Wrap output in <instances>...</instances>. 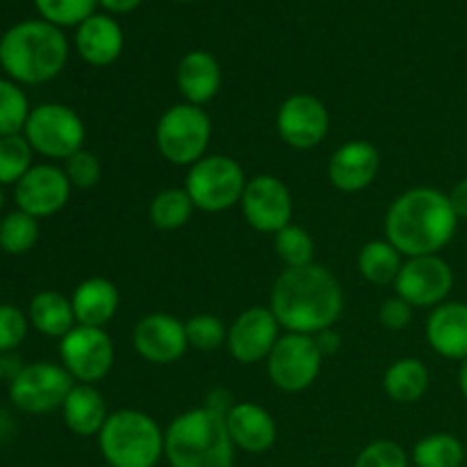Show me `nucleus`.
<instances>
[{
  "label": "nucleus",
  "mask_w": 467,
  "mask_h": 467,
  "mask_svg": "<svg viewBox=\"0 0 467 467\" xmlns=\"http://www.w3.org/2000/svg\"><path fill=\"white\" fill-rule=\"evenodd\" d=\"M76 381L57 363L39 360L30 363L9 381V400L18 410L30 415H44L62 409Z\"/></svg>",
  "instance_id": "nucleus-9"
},
{
  "label": "nucleus",
  "mask_w": 467,
  "mask_h": 467,
  "mask_svg": "<svg viewBox=\"0 0 467 467\" xmlns=\"http://www.w3.org/2000/svg\"><path fill=\"white\" fill-rule=\"evenodd\" d=\"M322 351L313 336L287 333L278 337L267 356V374L274 386L283 392H301L317 381L322 372Z\"/></svg>",
  "instance_id": "nucleus-10"
},
{
  "label": "nucleus",
  "mask_w": 467,
  "mask_h": 467,
  "mask_svg": "<svg viewBox=\"0 0 467 467\" xmlns=\"http://www.w3.org/2000/svg\"><path fill=\"white\" fill-rule=\"evenodd\" d=\"M447 196H450L451 210H454L456 217L467 219V178L456 182V185L451 187V192Z\"/></svg>",
  "instance_id": "nucleus-41"
},
{
  "label": "nucleus",
  "mask_w": 467,
  "mask_h": 467,
  "mask_svg": "<svg viewBox=\"0 0 467 467\" xmlns=\"http://www.w3.org/2000/svg\"><path fill=\"white\" fill-rule=\"evenodd\" d=\"M401 254L388 240H372L358 254V272L374 285L395 283L401 269Z\"/></svg>",
  "instance_id": "nucleus-27"
},
{
  "label": "nucleus",
  "mask_w": 467,
  "mask_h": 467,
  "mask_svg": "<svg viewBox=\"0 0 467 467\" xmlns=\"http://www.w3.org/2000/svg\"><path fill=\"white\" fill-rule=\"evenodd\" d=\"M132 345L137 354L153 365H171L187 351L185 322L167 313L146 315L132 328Z\"/></svg>",
  "instance_id": "nucleus-17"
},
{
  "label": "nucleus",
  "mask_w": 467,
  "mask_h": 467,
  "mask_svg": "<svg viewBox=\"0 0 467 467\" xmlns=\"http://www.w3.org/2000/svg\"><path fill=\"white\" fill-rule=\"evenodd\" d=\"M181 94L190 105H205L217 96L222 87V68L208 50H192L181 59L176 71Z\"/></svg>",
  "instance_id": "nucleus-22"
},
{
  "label": "nucleus",
  "mask_w": 467,
  "mask_h": 467,
  "mask_svg": "<svg viewBox=\"0 0 467 467\" xmlns=\"http://www.w3.org/2000/svg\"><path fill=\"white\" fill-rule=\"evenodd\" d=\"M379 322L388 328V331H404L409 324L413 322V306L404 301L401 296H392L379 310Z\"/></svg>",
  "instance_id": "nucleus-39"
},
{
  "label": "nucleus",
  "mask_w": 467,
  "mask_h": 467,
  "mask_svg": "<svg viewBox=\"0 0 467 467\" xmlns=\"http://www.w3.org/2000/svg\"><path fill=\"white\" fill-rule=\"evenodd\" d=\"M240 203L246 223L258 233L276 235L281 228L292 223V194L276 176L260 173L246 181Z\"/></svg>",
  "instance_id": "nucleus-13"
},
{
  "label": "nucleus",
  "mask_w": 467,
  "mask_h": 467,
  "mask_svg": "<svg viewBox=\"0 0 467 467\" xmlns=\"http://www.w3.org/2000/svg\"><path fill=\"white\" fill-rule=\"evenodd\" d=\"M35 167V150L21 135L0 137V185H16Z\"/></svg>",
  "instance_id": "nucleus-32"
},
{
  "label": "nucleus",
  "mask_w": 467,
  "mask_h": 467,
  "mask_svg": "<svg viewBox=\"0 0 467 467\" xmlns=\"http://www.w3.org/2000/svg\"><path fill=\"white\" fill-rule=\"evenodd\" d=\"M213 123L203 108L181 103L169 108L155 126V144L160 155L171 164H194L205 158Z\"/></svg>",
  "instance_id": "nucleus-6"
},
{
  "label": "nucleus",
  "mask_w": 467,
  "mask_h": 467,
  "mask_svg": "<svg viewBox=\"0 0 467 467\" xmlns=\"http://www.w3.org/2000/svg\"><path fill=\"white\" fill-rule=\"evenodd\" d=\"M278 328L281 324L274 317L272 308H263V306L246 308L228 328V351L242 365L267 360L278 342Z\"/></svg>",
  "instance_id": "nucleus-16"
},
{
  "label": "nucleus",
  "mask_w": 467,
  "mask_h": 467,
  "mask_svg": "<svg viewBox=\"0 0 467 467\" xmlns=\"http://www.w3.org/2000/svg\"><path fill=\"white\" fill-rule=\"evenodd\" d=\"M192 213H194V203H192L190 194L178 187H169V190L155 194L149 210L150 222L160 231H176V228L185 226Z\"/></svg>",
  "instance_id": "nucleus-30"
},
{
  "label": "nucleus",
  "mask_w": 467,
  "mask_h": 467,
  "mask_svg": "<svg viewBox=\"0 0 467 467\" xmlns=\"http://www.w3.org/2000/svg\"><path fill=\"white\" fill-rule=\"evenodd\" d=\"M27 319L41 336L59 337V340L78 327L71 299L55 290H41L32 296L27 306Z\"/></svg>",
  "instance_id": "nucleus-25"
},
{
  "label": "nucleus",
  "mask_w": 467,
  "mask_h": 467,
  "mask_svg": "<svg viewBox=\"0 0 467 467\" xmlns=\"http://www.w3.org/2000/svg\"><path fill=\"white\" fill-rule=\"evenodd\" d=\"M96 5L99 0H35L41 18L57 27L80 26L87 18L94 16Z\"/></svg>",
  "instance_id": "nucleus-34"
},
{
  "label": "nucleus",
  "mask_w": 467,
  "mask_h": 467,
  "mask_svg": "<svg viewBox=\"0 0 467 467\" xmlns=\"http://www.w3.org/2000/svg\"><path fill=\"white\" fill-rule=\"evenodd\" d=\"M39 240V219L23 210H12L0 219V251L7 255H23Z\"/></svg>",
  "instance_id": "nucleus-29"
},
{
  "label": "nucleus",
  "mask_w": 467,
  "mask_h": 467,
  "mask_svg": "<svg viewBox=\"0 0 467 467\" xmlns=\"http://www.w3.org/2000/svg\"><path fill=\"white\" fill-rule=\"evenodd\" d=\"M108 12L112 14H128L141 5V0H99Z\"/></svg>",
  "instance_id": "nucleus-42"
},
{
  "label": "nucleus",
  "mask_w": 467,
  "mask_h": 467,
  "mask_svg": "<svg viewBox=\"0 0 467 467\" xmlns=\"http://www.w3.org/2000/svg\"><path fill=\"white\" fill-rule=\"evenodd\" d=\"M62 418L68 431L76 436H99L103 424L108 422V404L103 395L89 383H76L62 404Z\"/></svg>",
  "instance_id": "nucleus-24"
},
{
  "label": "nucleus",
  "mask_w": 467,
  "mask_h": 467,
  "mask_svg": "<svg viewBox=\"0 0 467 467\" xmlns=\"http://www.w3.org/2000/svg\"><path fill=\"white\" fill-rule=\"evenodd\" d=\"M30 328L27 313L14 304H0V356L14 354L23 345Z\"/></svg>",
  "instance_id": "nucleus-36"
},
{
  "label": "nucleus",
  "mask_w": 467,
  "mask_h": 467,
  "mask_svg": "<svg viewBox=\"0 0 467 467\" xmlns=\"http://www.w3.org/2000/svg\"><path fill=\"white\" fill-rule=\"evenodd\" d=\"M354 467H409V456L397 442L377 441L360 451Z\"/></svg>",
  "instance_id": "nucleus-38"
},
{
  "label": "nucleus",
  "mask_w": 467,
  "mask_h": 467,
  "mask_svg": "<svg viewBox=\"0 0 467 467\" xmlns=\"http://www.w3.org/2000/svg\"><path fill=\"white\" fill-rule=\"evenodd\" d=\"M76 50L91 67H109L123 50V30L108 14H94L78 26Z\"/></svg>",
  "instance_id": "nucleus-21"
},
{
  "label": "nucleus",
  "mask_w": 467,
  "mask_h": 467,
  "mask_svg": "<svg viewBox=\"0 0 467 467\" xmlns=\"http://www.w3.org/2000/svg\"><path fill=\"white\" fill-rule=\"evenodd\" d=\"M459 386H461V392H463V397L467 400V360H463V365H461Z\"/></svg>",
  "instance_id": "nucleus-43"
},
{
  "label": "nucleus",
  "mask_w": 467,
  "mask_h": 467,
  "mask_svg": "<svg viewBox=\"0 0 467 467\" xmlns=\"http://www.w3.org/2000/svg\"><path fill=\"white\" fill-rule=\"evenodd\" d=\"M427 340L438 356L467 360V304L445 301L427 319Z\"/></svg>",
  "instance_id": "nucleus-20"
},
{
  "label": "nucleus",
  "mask_w": 467,
  "mask_h": 467,
  "mask_svg": "<svg viewBox=\"0 0 467 467\" xmlns=\"http://www.w3.org/2000/svg\"><path fill=\"white\" fill-rule=\"evenodd\" d=\"M178 3H192V0H178Z\"/></svg>",
  "instance_id": "nucleus-45"
},
{
  "label": "nucleus",
  "mask_w": 467,
  "mask_h": 467,
  "mask_svg": "<svg viewBox=\"0 0 467 467\" xmlns=\"http://www.w3.org/2000/svg\"><path fill=\"white\" fill-rule=\"evenodd\" d=\"M381 169V153L369 141H347L328 160V178L340 192H360L374 182Z\"/></svg>",
  "instance_id": "nucleus-18"
},
{
  "label": "nucleus",
  "mask_w": 467,
  "mask_h": 467,
  "mask_svg": "<svg viewBox=\"0 0 467 467\" xmlns=\"http://www.w3.org/2000/svg\"><path fill=\"white\" fill-rule=\"evenodd\" d=\"M68 41L62 27L44 21H23L0 36V68L18 85H44L64 71Z\"/></svg>",
  "instance_id": "nucleus-3"
},
{
  "label": "nucleus",
  "mask_w": 467,
  "mask_h": 467,
  "mask_svg": "<svg viewBox=\"0 0 467 467\" xmlns=\"http://www.w3.org/2000/svg\"><path fill=\"white\" fill-rule=\"evenodd\" d=\"M244 169L228 155H205L187 171L185 192L194 208L203 213H223L240 203L244 194Z\"/></svg>",
  "instance_id": "nucleus-8"
},
{
  "label": "nucleus",
  "mask_w": 467,
  "mask_h": 467,
  "mask_svg": "<svg viewBox=\"0 0 467 467\" xmlns=\"http://www.w3.org/2000/svg\"><path fill=\"white\" fill-rule=\"evenodd\" d=\"M32 108L21 85L0 78V137L21 135Z\"/></svg>",
  "instance_id": "nucleus-31"
},
{
  "label": "nucleus",
  "mask_w": 467,
  "mask_h": 467,
  "mask_svg": "<svg viewBox=\"0 0 467 467\" xmlns=\"http://www.w3.org/2000/svg\"><path fill=\"white\" fill-rule=\"evenodd\" d=\"M23 137L32 150L48 160H68L85 149L87 128L76 109L62 103H41L32 108Z\"/></svg>",
  "instance_id": "nucleus-7"
},
{
  "label": "nucleus",
  "mask_w": 467,
  "mask_h": 467,
  "mask_svg": "<svg viewBox=\"0 0 467 467\" xmlns=\"http://www.w3.org/2000/svg\"><path fill=\"white\" fill-rule=\"evenodd\" d=\"M226 427L233 445L249 454H265L272 450L278 436L276 422L269 410L251 401L233 404V409L226 413Z\"/></svg>",
  "instance_id": "nucleus-19"
},
{
  "label": "nucleus",
  "mask_w": 467,
  "mask_h": 467,
  "mask_svg": "<svg viewBox=\"0 0 467 467\" xmlns=\"http://www.w3.org/2000/svg\"><path fill=\"white\" fill-rule=\"evenodd\" d=\"M59 360L78 383L103 381L114 365L112 337L103 328L76 327L59 340Z\"/></svg>",
  "instance_id": "nucleus-11"
},
{
  "label": "nucleus",
  "mask_w": 467,
  "mask_h": 467,
  "mask_svg": "<svg viewBox=\"0 0 467 467\" xmlns=\"http://www.w3.org/2000/svg\"><path fill=\"white\" fill-rule=\"evenodd\" d=\"M383 388L397 404H415L422 400L429 388V369L418 358L395 360L386 369Z\"/></svg>",
  "instance_id": "nucleus-26"
},
{
  "label": "nucleus",
  "mask_w": 467,
  "mask_h": 467,
  "mask_svg": "<svg viewBox=\"0 0 467 467\" xmlns=\"http://www.w3.org/2000/svg\"><path fill=\"white\" fill-rule=\"evenodd\" d=\"M164 456L171 467H233L235 445L226 415L208 406L178 415L164 431Z\"/></svg>",
  "instance_id": "nucleus-4"
},
{
  "label": "nucleus",
  "mask_w": 467,
  "mask_h": 467,
  "mask_svg": "<svg viewBox=\"0 0 467 467\" xmlns=\"http://www.w3.org/2000/svg\"><path fill=\"white\" fill-rule=\"evenodd\" d=\"M459 217L450 196L433 187H413L392 201L386 214V235L401 255H438L454 237Z\"/></svg>",
  "instance_id": "nucleus-2"
},
{
  "label": "nucleus",
  "mask_w": 467,
  "mask_h": 467,
  "mask_svg": "<svg viewBox=\"0 0 467 467\" xmlns=\"http://www.w3.org/2000/svg\"><path fill=\"white\" fill-rule=\"evenodd\" d=\"M99 450L109 467H155L164 456V433L150 415L123 409L109 413Z\"/></svg>",
  "instance_id": "nucleus-5"
},
{
  "label": "nucleus",
  "mask_w": 467,
  "mask_h": 467,
  "mask_svg": "<svg viewBox=\"0 0 467 467\" xmlns=\"http://www.w3.org/2000/svg\"><path fill=\"white\" fill-rule=\"evenodd\" d=\"M5 205V192H3V185H0V210H3Z\"/></svg>",
  "instance_id": "nucleus-44"
},
{
  "label": "nucleus",
  "mask_w": 467,
  "mask_h": 467,
  "mask_svg": "<svg viewBox=\"0 0 467 467\" xmlns=\"http://www.w3.org/2000/svg\"><path fill=\"white\" fill-rule=\"evenodd\" d=\"M274 249H276L278 258L285 263V267H304V265L313 263V237L296 223H287L274 235Z\"/></svg>",
  "instance_id": "nucleus-33"
},
{
  "label": "nucleus",
  "mask_w": 467,
  "mask_h": 467,
  "mask_svg": "<svg viewBox=\"0 0 467 467\" xmlns=\"http://www.w3.org/2000/svg\"><path fill=\"white\" fill-rule=\"evenodd\" d=\"M62 169L71 187H78V190H91V187L99 185L100 176H103L100 160L85 149L73 153L68 160H64Z\"/></svg>",
  "instance_id": "nucleus-37"
},
{
  "label": "nucleus",
  "mask_w": 467,
  "mask_h": 467,
  "mask_svg": "<svg viewBox=\"0 0 467 467\" xmlns=\"http://www.w3.org/2000/svg\"><path fill=\"white\" fill-rule=\"evenodd\" d=\"M119 290L108 278H87L73 290L71 306L78 327L103 328L119 310Z\"/></svg>",
  "instance_id": "nucleus-23"
},
{
  "label": "nucleus",
  "mask_w": 467,
  "mask_h": 467,
  "mask_svg": "<svg viewBox=\"0 0 467 467\" xmlns=\"http://www.w3.org/2000/svg\"><path fill=\"white\" fill-rule=\"evenodd\" d=\"M269 308L287 333L317 336L340 319L345 295L327 267L310 263L304 267H285L274 283Z\"/></svg>",
  "instance_id": "nucleus-1"
},
{
  "label": "nucleus",
  "mask_w": 467,
  "mask_h": 467,
  "mask_svg": "<svg viewBox=\"0 0 467 467\" xmlns=\"http://www.w3.org/2000/svg\"><path fill=\"white\" fill-rule=\"evenodd\" d=\"M465 450L451 433H431L413 447V463L418 467H461Z\"/></svg>",
  "instance_id": "nucleus-28"
},
{
  "label": "nucleus",
  "mask_w": 467,
  "mask_h": 467,
  "mask_svg": "<svg viewBox=\"0 0 467 467\" xmlns=\"http://www.w3.org/2000/svg\"><path fill=\"white\" fill-rule=\"evenodd\" d=\"M313 337H315V345H317V349L322 351V356H333L342 345L340 333L333 331V328H324V331H319L317 336H313Z\"/></svg>",
  "instance_id": "nucleus-40"
},
{
  "label": "nucleus",
  "mask_w": 467,
  "mask_h": 467,
  "mask_svg": "<svg viewBox=\"0 0 467 467\" xmlns=\"http://www.w3.org/2000/svg\"><path fill=\"white\" fill-rule=\"evenodd\" d=\"M71 196L64 169L55 164H35L21 181L14 185V201L16 208L32 214L35 219H46L57 214Z\"/></svg>",
  "instance_id": "nucleus-15"
},
{
  "label": "nucleus",
  "mask_w": 467,
  "mask_h": 467,
  "mask_svg": "<svg viewBox=\"0 0 467 467\" xmlns=\"http://www.w3.org/2000/svg\"><path fill=\"white\" fill-rule=\"evenodd\" d=\"M328 109L317 96L295 94L283 100L276 114V128L287 146L310 150L322 144L328 135Z\"/></svg>",
  "instance_id": "nucleus-14"
},
{
  "label": "nucleus",
  "mask_w": 467,
  "mask_h": 467,
  "mask_svg": "<svg viewBox=\"0 0 467 467\" xmlns=\"http://www.w3.org/2000/svg\"><path fill=\"white\" fill-rule=\"evenodd\" d=\"M454 287V272L441 255L409 258L395 281L397 296L409 301L413 308H436L445 304Z\"/></svg>",
  "instance_id": "nucleus-12"
},
{
  "label": "nucleus",
  "mask_w": 467,
  "mask_h": 467,
  "mask_svg": "<svg viewBox=\"0 0 467 467\" xmlns=\"http://www.w3.org/2000/svg\"><path fill=\"white\" fill-rule=\"evenodd\" d=\"M187 345L199 351H214L226 345L228 331L223 322L214 315H194L185 322Z\"/></svg>",
  "instance_id": "nucleus-35"
}]
</instances>
